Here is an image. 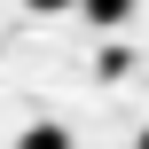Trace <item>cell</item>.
I'll use <instances>...</instances> for the list:
<instances>
[{"label": "cell", "mask_w": 149, "mask_h": 149, "mask_svg": "<svg viewBox=\"0 0 149 149\" xmlns=\"http://www.w3.org/2000/svg\"><path fill=\"white\" fill-rule=\"evenodd\" d=\"M31 16H63V8H79V0H24Z\"/></svg>", "instance_id": "3957f363"}, {"label": "cell", "mask_w": 149, "mask_h": 149, "mask_svg": "<svg viewBox=\"0 0 149 149\" xmlns=\"http://www.w3.org/2000/svg\"><path fill=\"white\" fill-rule=\"evenodd\" d=\"M79 16H86V24H102V31H118V24L134 16V0H79Z\"/></svg>", "instance_id": "6da1fadb"}, {"label": "cell", "mask_w": 149, "mask_h": 149, "mask_svg": "<svg viewBox=\"0 0 149 149\" xmlns=\"http://www.w3.org/2000/svg\"><path fill=\"white\" fill-rule=\"evenodd\" d=\"M134 149H149V126H141V141H134Z\"/></svg>", "instance_id": "277c9868"}, {"label": "cell", "mask_w": 149, "mask_h": 149, "mask_svg": "<svg viewBox=\"0 0 149 149\" xmlns=\"http://www.w3.org/2000/svg\"><path fill=\"white\" fill-rule=\"evenodd\" d=\"M16 149H79V141H71L63 126H24V134H16Z\"/></svg>", "instance_id": "7a4b0ae2"}]
</instances>
